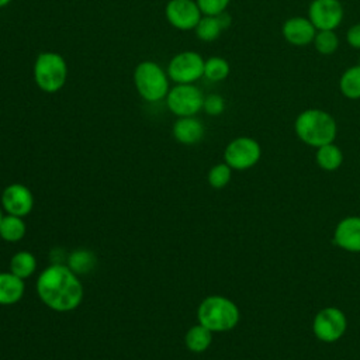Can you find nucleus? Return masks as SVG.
<instances>
[{
	"mask_svg": "<svg viewBox=\"0 0 360 360\" xmlns=\"http://www.w3.org/2000/svg\"><path fill=\"white\" fill-rule=\"evenodd\" d=\"M37 292L51 309L69 312L80 305L84 291L77 274L68 264L55 263L41 271Z\"/></svg>",
	"mask_w": 360,
	"mask_h": 360,
	"instance_id": "1",
	"label": "nucleus"
},
{
	"mask_svg": "<svg viewBox=\"0 0 360 360\" xmlns=\"http://www.w3.org/2000/svg\"><path fill=\"white\" fill-rule=\"evenodd\" d=\"M294 129L304 143L319 148L335 141L338 124L329 112L319 108H308L298 114Z\"/></svg>",
	"mask_w": 360,
	"mask_h": 360,
	"instance_id": "2",
	"label": "nucleus"
},
{
	"mask_svg": "<svg viewBox=\"0 0 360 360\" xmlns=\"http://www.w3.org/2000/svg\"><path fill=\"white\" fill-rule=\"evenodd\" d=\"M197 318L211 332H226L233 329L239 322V309L229 298L210 295L201 301L197 309Z\"/></svg>",
	"mask_w": 360,
	"mask_h": 360,
	"instance_id": "3",
	"label": "nucleus"
},
{
	"mask_svg": "<svg viewBox=\"0 0 360 360\" xmlns=\"http://www.w3.org/2000/svg\"><path fill=\"white\" fill-rule=\"evenodd\" d=\"M34 82L44 93H58L68 80V63L65 58L52 51L41 52L32 66Z\"/></svg>",
	"mask_w": 360,
	"mask_h": 360,
	"instance_id": "4",
	"label": "nucleus"
},
{
	"mask_svg": "<svg viewBox=\"0 0 360 360\" xmlns=\"http://www.w3.org/2000/svg\"><path fill=\"white\" fill-rule=\"evenodd\" d=\"M167 72L153 60H142L134 69V86L136 93L149 103L166 98L169 86Z\"/></svg>",
	"mask_w": 360,
	"mask_h": 360,
	"instance_id": "5",
	"label": "nucleus"
},
{
	"mask_svg": "<svg viewBox=\"0 0 360 360\" xmlns=\"http://www.w3.org/2000/svg\"><path fill=\"white\" fill-rule=\"evenodd\" d=\"M205 59L195 51L176 53L167 63L166 72L176 84H194L204 76Z\"/></svg>",
	"mask_w": 360,
	"mask_h": 360,
	"instance_id": "6",
	"label": "nucleus"
},
{
	"mask_svg": "<svg viewBox=\"0 0 360 360\" xmlns=\"http://www.w3.org/2000/svg\"><path fill=\"white\" fill-rule=\"evenodd\" d=\"M204 94L195 84H174L166 96V105L176 117H193L202 110Z\"/></svg>",
	"mask_w": 360,
	"mask_h": 360,
	"instance_id": "7",
	"label": "nucleus"
},
{
	"mask_svg": "<svg viewBox=\"0 0 360 360\" xmlns=\"http://www.w3.org/2000/svg\"><path fill=\"white\" fill-rule=\"evenodd\" d=\"M260 155L262 148L256 139L250 136H239L226 145L224 159L231 169L246 170L259 162Z\"/></svg>",
	"mask_w": 360,
	"mask_h": 360,
	"instance_id": "8",
	"label": "nucleus"
},
{
	"mask_svg": "<svg viewBox=\"0 0 360 360\" xmlns=\"http://www.w3.org/2000/svg\"><path fill=\"white\" fill-rule=\"evenodd\" d=\"M347 328V321L345 314L336 307H326L321 309L312 323L315 336L326 343L336 342L343 336Z\"/></svg>",
	"mask_w": 360,
	"mask_h": 360,
	"instance_id": "9",
	"label": "nucleus"
},
{
	"mask_svg": "<svg viewBox=\"0 0 360 360\" xmlns=\"http://www.w3.org/2000/svg\"><path fill=\"white\" fill-rule=\"evenodd\" d=\"M167 22L180 31L194 30L202 17L195 0H169L165 7Z\"/></svg>",
	"mask_w": 360,
	"mask_h": 360,
	"instance_id": "10",
	"label": "nucleus"
},
{
	"mask_svg": "<svg viewBox=\"0 0 360 360\" xmlns=\"http://www.w3.org/2000/svg\"><path fill=\"white\" fill-rule=\"evenodd\" d=\"M308 18L316 31H335L343 20V6L339 0H312L308 8Z\"/></svg>",
	"mask_w": 360,
	"mask_h": 360,
	"instance_id": "11",
	"label": "nucleus"
},
{
	"mask_svg": "<svg viewBox=\"0 0 360 360\" xmlns=\"http://www.w3.org/2000/svg\"><path fill=\"white\" fill-rule=\"evenodd\" d=\"M1 207L7 214L25 217L34 207L32 193L24 184L13 183L1 193Z\"/></svg>",
	"mask_w": 360,
	"mask_h": 360,
	"instance_id": "12",
	"label": "nucleus"
},
{
	"mask_svg": "<svg viewBox=\"0 0 360 360\" xmlns=\"http://www.w3.org/2000/svg\"><path fill=\"white\" fill-rule=\"evenodd\" d=\"M284 39L294 46H305L314 42L316 28L305 17H291L285 20L281 28Z\"/></svg>",
	"mask_w": 360,
	"mask_h": 360,
	"instance_id": "13",
	"label": "nucleus"
},
{
	"mask_svg": "<svg viewBox=\"0 0 360 360\" xmlns=\"http://www.w3.org/2000/svg\"><path fill=\"white\" fill-rule=\"evenodd\" d=\"M333 242L347 252H360V217L342 219L335 229Z\"/></svg>",
	"mask_w": 360,
	"mask_h": 360,
	"instance_id": "14",
	"label": "nucleus"
},
{
	"mask_svg": "<svg viewBox=\"0 0 360 360\" xmlns=\"http://www.w3.org/2000/svg\"><path fill=\"white\" fill-rule=\"evenodd\" d=\"M204 131L205 129L202 122L198 118H195V115H193V117H179L173 124L172 134L179 143L194 145L202 139Z\"/></svg>",
	"mask_w": 360,
	"mask_h": 360,
	"instance_id": "15",
	"label": "nucleus"
},
{
	"mask_svg": "<svg viewBox=\"0 0 360 360\" xmlns=\"http://www.w3.org/2000/svg\"><path fill=\"white\" fill-rule=\"evenodd\" d=\"M231 24V15L225 11L219 15H202L194 28L200 41L211 42L219 38L221 32Z\"/></svg>",
	"mask_w": 360,
	"mask_h": 360,
	"instance_id": "16",
	"label": "nucleus"
},
{
	"mask_svg": "<svg viewBox=\"0 0 360 360\" xmlns=\"http://www.w3.org/2000/svg\"><path fill=\"white\" fill-rule=\"evenodd\" d=\"M24 295V280L8 273H0V305H13Z\"/></svg>",
	"mask_w": 360,
	"mask_h": 360,
	"instance_id": "17",
	"label": "nucleus"
},
{
	"mask_svg": "<svg viewBox=\"0 0 360 360\" xmlns=\"http://www.w3.org/2000/svg\"><path fill=\"white\" fill-rule=\"evenodd\" d=\"M211 340H212V332L201 323L191 326L187 330L184 338L187 349L194 353H201L207 350L211 345Z\"/></svg>",
	"mask_w": 360,
	"mask_h": 360,
	"instance_id": "18",
	"label": "nucleus"
},
{
	"mask_svg": "<svg viewBox=\"0 0 360 360\" xmlns=\"http://www.w3.org/2000/svg\"><path fill=\"white\" fill-rule=\"evenodd\" d=\"M27 231L22 217L7 214L0 222V236L6 242H18L24 238Z\"/></svg>",
	"mask_w": 360,
	"mask_h": 360,
	"instance_id": "19",
	"label": "nucleus"
},
{
	"mask_svg": "<svg viewBox=\"0 0 360 360\" xmlns=\"http://www.w3.org/2000/svg\"><path fill=\"white\" fill-rule=\"evenodd\" d=\"M340 93L350 100L360 98V63L343 72L339 80Z\"/></svg>",
	"mask_w": 360,
	"mask_h": 360,
	"instance_id": "20",
	"label": "nucleus"
},
{
	"mask_svg": "<svg viewBox=\"0 0 360 360\" xmlns=\"http://www.w3.org/2000/svg\"><path fill=\"white\" fill-rule=\"evenodd\" d=\"M35 269H37V259L28 250L17 252L10 260V271L22 280L32 276Z\"/></svg>",
	"mask_w": 360,
	"mask_h": 360,
	"instance_id": "21",
	"label": "nucleus"
},
{
	"mask_svg": "<svg viewBox=\"0 0 360 360\" xmlns=\"http://www.w3.org/2000/svg\"><path fill=\"white\" fill-rule=\"evenodd\" d=\"M342 162H343V153L333 142L318 148L316 163L323 170H328V172L336 170L342 165Z\"/></svg>",
	"mask_w": 360,
	"mask_h": 360,
	"instance_id": "22",
	"label": "nucleus"
},
{
	"mask_svg": "<svg viewBox=\"0 0 360 360\" xmlns=\"http://www.w3.org/2000/svg\"><path fill=\"white\" fill-rule=\"evenodd\" d=\"M97 259L96 255L89 249H77L72 252L68 257V266L76 273V274H84L89 273L96 267Z\"/></svg>",
	"mask_w": 360,
	"mask_h": 360,
	"instance_id": "23",
	"label": "nucleus"
},
{
	"mask_svg": "<svg viewBox=\"0 0 360 360\" xmlns=\"http://www.w3.org/2000/svg\"><path fill=\"white\" fill-rule=\"evenodd\" d=\"M231 66L226 59L221 56H211L204 63V77L210 82H222L229 76Z\"/></svg>",
	"mask_w": 360,
	"mask_h": 360,
	"instance_id": "24",
	"label": "nucleus"
},
{
	"mask_svg": "<svg viewBox=\"0 0 360 360\" xmlns=\"http://www.w3.org/2000/svg\"><path fill=\"white\" fill-rule=\"evenodd\" d=\"M312 44L319 53L332 55L339 48V38L333 30H322L316 31Z\"/></svg>",
	"mask_w": 360,
	"mask_h": 360,
	"instance_id": "25",
	"label": "nucleus"
},
{
	"mask_svg": "<svg viewBox=\"0 0 360 360\" xmlns=\"http://www.w3.org/2000/svg\"><path fill=\"white\" fill-rule=\"evenodd\" d=\"M232 176V169L226 163H218L208 172V183L214 188H224Z\"/></svg>",
	"mask_w": 360,
	"mask_h": 360,
	"instance_id": "26",
	"label": "nucleus"
},
{
	"mask_svg": "<svg viewBox=\"0 0 360 360\" xmlns=\"http://www.w3.org/2000/svg\"><path fill=\"white\" fill-rule=\"evenodd\" d=\"M231 0H195L202 15H219L226 11Z\"/></svg>",
	"mask_w": 360,
	"mask_h": 360,
	"instance_id": "27",
	"label": "nucleus"
},
{
	"mask_svg": "<svg viewBox=\"0 0 360 360\" xmlns=\"http://www.w3.org/2000/svg\"><path fill=\"white\" fill-rule=\"evenodd\" d=\"M202 110L212 117L221 115L225 111V100L222 96L219 94H208L204 97V104H202Z\"/></svg>",
	"mask_w": 360,
	"mask_h": 360,
	"instance_id": "28",
	"label": "nucleus"
},
{
	"mask_svg": "<svg viewBox=\"0 0 360 360\" xmlns=\"http://www.w3.org/2000/svg\"><path fill=\"white\" fill-rule=\"evenodd\" d=\"M346 41L354 49H360V22L352 25L346 32Z\"/></svg>",
	"mask_w": 360,
	"mask_h": 360,
	"instance_id": "29",
	"label": "nucleus"
},
{
	"mask_svg": "<svg viewBox=\"0 0 360 360\" xmlns=\"http://www.w3.org/2000/svg\"><path fill=\"white\" fill-rule=\"evenodd\" d=\"M11 1H13V0H0V8H3V7H6V6H8Z\"/></svg>",
	"mask_w": 360,
	"mask_h": 360,
	"instance_id": "30",
	"label": "nucleus"
},
{
	"mask_svg": "<svg viewBox=\"0 0 360 360\" xmlns=\"http://www.w3.org/2000/svg\"><path fill=\"white\" fill-rule=\"evenodd\" d=\"M3 217H4V215H3V212H1V208H0V222H1V219H3Z\"/></svg>",
	"mask_w": 360,
	"mask_h": 360,
	"instance_id": "31",
	"label": "nucleus"
}]
</instances>
